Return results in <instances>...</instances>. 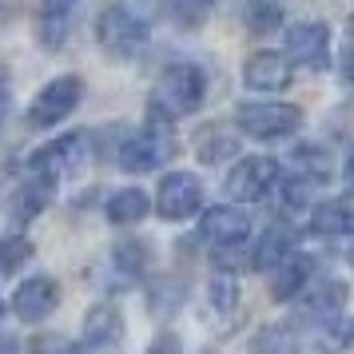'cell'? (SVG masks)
<instances>
[{
	"label": "cell",
	"instance_id": "obj_22",
	"mask_svg": "<svg viewBox=\"0 0 354 354\" xmlns=\"http://www.w3.org/2000/svg\"><path fill=\"white\" fill-rule=\"evenodd\" d=\"M247 354H299V335L274 322V326H263L255 338H251V351Z\"/></svg>",
	"mask_w": 354,
	"mask_h": 354
},
{
	"label": "cell",
	"instance_id": "obj_23",
	"mask_svg": "<svg viewBox=\"0 0 354 354\" xmlns=\"http://www.w3.org/2000/svg\"><path fill=\"white\" fill-rule=\"evenodd\" d=\"M243 24H247L251 32H274V28H283V8H279L274 0H247Z\"/></svg>",
	"mask_w": 354,
	"mask_h": 354
},
{
	"label": "cell",
	"instance_id": "obj_18",
	"mask_svg": "<svg viewBox=\"0 0 354 354\" xmlns=\"http://www.w3.org/2000/svg\"><path fill=\"white\" fill-rule=\"evenodd\" d=\"M147 211H151V199H147L144 187H124V192H115L112 199H108V219L120 223V227L147 219Z\"/></svg>",
	"mask_w": 354,
	"mask_h": 354
},
{
	"label": "cell",
	"instance_id": "obj_20",
	"mask_svg": "<svg viewBox=\"0 0 354 354\" xmlns=\"http://www.w3.org/2000/svg\"><path fill=\"white\" fill-rule=\"evenodd\" d=\"M315 338H319V351H322V354L346 351V346H354V319H346V315L319 319V330H315Z\"/></svg>",
	"mask_w": 354,
	"mask_h": 354
},
{
	"label": "cell",
	"instance_id": "obj_2",
	"mask_svg": "<svg viewBox=\"0 0 354 354\" xmlns=\"http://www.w3.org/2000/svg\"><path fill=\"white\" fill-rule=\"evenodd\" d=\"M96 40L104 44V52H112L115 60H128L151 40L144 17H136L128 4H108L96 20Z\"/></svg>",
	"mask_w": 354,
	"mask_h": 354
},
{
	"label": "cell",
	"instance_id": "obj_12",
	"mask_svg": "<svg viewBox=\"0 0 354 354\" xmlns=\"http://www.w3.org/2000/svg\"><path fill=\"white\" fill-rule=\"evenodd\" d=\"M290 72H295V68L287 64L283 52H255V56H247V64H243V80H247L251 92H283L290 84Z\"/></svg>",
	"mask_w": 354,
	"mask_h": 354
},
{
	"label": "cell",
	"instance_id": "obj_33",
	"mask_svg": "<svg viewBox=\"0 0 354 354\" xmlns=\"http://www.w3.org/2000/svg\"><path fill=\"white\" fill-rule=\"evenodd\" d=\"M151 354H179V342H176V338H156Z\"/></svg>",
	"mask_w": 354,
	"mask_h": 354
},
{
	"label": "cell",
	"instance_id": "obj_9",
	"mask_svg": "<svg viewBox=\"0 0 354 354\" xmlns=\"http://www.w3.org/2000/svg\"><path fill=\"white\" fill-rule=\"evenodd\" d=\"M56 306H60V287H56V279H48V274L20 283L17 295H12V315H17L20 322L48 319Z\"/></svg>",
	"mask_w": 354,
	"mask_h": 354
},
{
	"label": "cell",
	"instance_id": "obj_8",
	"mask_svg": "<svg viewBox=\"0 0 354 354\" xmlns=\"http://www.w3.org/2000/svg\"><path fill=\"white\" fill-rule=\"evenodd\" d=\"M160 215L163 219H171V223H183V219H192L199 203H203V183L199 176L192 171H167L160 183Z\"/></svg>",
	"mask_w": 354,
	"mask_h": 354
},
{
	"label": "cell",
	"instance_id": "obj_11",
	"mask_svg": "<svg viewBox=\"0 0 354 354\" xmlns=\"http://www.w3.org/2000/svg\"><path fill=\"white\" fill-rule=\"evenodd\" d=\"M203 235H207L215 247H243L247 235H251V215L243 207H231V203H219L203 215Z\"/></svg>",
	"mask_w": 354,
	"mask_h": 354
},
{
	"label": "cell",
	"instance_id": "obj_30",
	"mask_svg": "<svg viewBox=\"0 0 354 354\" xmlns=\"http://www.w3.org/2000/svg\"><path fill=\"white\" fill-rule=\"evenodd\" d=\"M310 192H315V183H306V179L290 176L287 183H283V207H306Z\"/></svg>",
	"mask_w": 354,
	"mask_h": 354
},
{
	"label": "cell",
	"instance_id": "obj_36",
	"mask_svg": "<svg viewBox=\"0 0 354 354\" xmlns=\"http://www.w3.org/2000/svg\"><path fill=\"white\" fill-rule=\"evenodd\" d=\"M351 32H354V12H351Z\"/></svg>",
	"mask_w": 354,
	"mask_h": 354
},
{
	"label": "cell",
	"instance_id": "obj_7",
	"mask_svg": "<svg viewBox=\"0 0 354 354\" xmlns=\"http://www.w3.org/2000/svg\"><path fill=\"white\" fill-rule=\"evenodd\" d=\"M287 64H299L306 72H322L330 64V28L319 20H299L287 28Z\"/></svg>",
	"mask_w": 354,
	"mask_h": 354
},
{
	"label": "cell",
	"instance_id": "obj_3",
	"mask_svg": "<svg viewBox=\"0 0 354 354\" xmlns=\"http://www.w3.org/2000/svg\"><path fill=\"white\" fill-rule=\"evenodd\" d=\"M176 156V140L163 124H147V128L124 136V144L115 147V163L131 171V176H144V171H156Z\"/></svg>",
	"mask_w": 354,
	"mask_h": 354
},
{
	"label": "cell",
	"instance_id": "obj_16",
	"mask_svg": "<svg viewBox=\"0 0 354 354\" xmlns=\"http://www.w3.org/2000/svg\"><path fill=\"white\" fill-rule=\"evenodd\" d=\"M310 231L338 239V235H354V199H326L310 211Z\"/></svg>",
	"mask_w": 354,
	"mask_h": 354
},
{
	"label": "cell",
	"instance_id": "obj_19",
	"mask_svg": "<svg viewBox=\"0 0 354 354\" xmlns=\"http://www.w3.org/2000/svg\"><path fill=\"white\" fill-rule=\"evenodd\" d=\"M290 176H299L306 179V183H326L330 179V156L322 151V147L315 144H303V147H295V160H290Z\"/></svg>",
	"mask_w": 354,
	"mask_h": 354
},
{
	"label": "cell",
	"instance_id": "obj_34",
	"mask_svg": "<svg viewBox=\"0 0 354 354\" xmlns=\"http://www.w3.org/2000/svg\"><path fill=\"white\" fill-rule=\"evenodd\" d=\"M4 112H8V72L0 68V120H4Z\"/></svg>",
	"mask_w": 354,
	"mask_h": 354
},
{
	"label": "cell",
	"instance_id": "obj_14",
	"mask_svg": "<svg viewBox=\"0 0 354 354\" xmlns=\"http://www.w3.org/2000/svg\"><path fill=\"white\" fill-rule=\"evenodd\" d=\"M315 283V263L299 251H290L279 267H274V283H271V295L279 303H290V299H299L306 287Z\"/></svg>",
	"mask_w": 354,
	"mask_h": 354
},
{
	"label": "cell",
	"instance_id": "obj_21",
	"mask_svg": "<svg viewBox=\"0 0 354 354\" xmlns=\"http://www.w3.org/2000/svg\"><path fill=\"white\" fill-rule=\"evenodd\" d=\"M52 179H44V176H32L24 187H20V195H17V215H20V223H28V219H36L40 211L52 203Z\"/></svg>",
	"mask_w": 354,
	"mask_h": 354
},
{
	"label": "cell",
	"instance_id": "obj_27",
	"mask_svg": "<svg viewBox=\"0 0 354 354\" xmlns=\"http://www.w3.org/2000/svg\"><path fill=\"white\" fill-rule=\"evenodd\" d=\"M115 271H124V279H140L147 271V247H136V243H120L115 247Z\"/></svg>",
	"mask_w": 354,
	"mask_h": 354
},
{
	"label": "cell",
	"instance_id": "obj_10",
	"mask_svg": "<svg viewBox=\"0 0 354 354\" xmlns=\"http://www.w3.org/2000/svg\"><path fill=\"white\" fill-rule=\"evenodd\" d=\"M120 342H124V319H120V310L108 303H100L88 310V319H84V351L88 354H115L120 351Z\"/></svg>",
	"mask_w": 354,
	"mask_h": 354
},
{
	"label": "cell",
	"instance_id": "obj_25",
	"mask_svg": "<svg viewBox=\"0 0 354 354\" xmlns=\"http://www.w3.org/2000/svg\"><path fill=\"white\" fill-rule=\"evenodd\" d=\"M207 295L219 315H235V306H239V283H235V274H215Z\"/></svg>",
	"mask_w": 354,
	"mask_h": 354
},
{
	"label": "cell",
	"instance_id": "obj_1",
	"mask_svg": "<svg viewBox=\"0 0 354 354\" xmlns=\"http://www.w3.org/2000/svg\"><path fill=\"white\" fill-rule=\"evenodd\" d=\"M207 96V76L199 64H179L163 68L160 84H156V112H167V115H192Z\"/></svg>",
	"mask_w": 354,
	"mask_h": 354
},
{
	"label": "cell",
	"instance_id": "obj_29",
	"mask_svg": "<svg viewBox=\"0 0 354 354\" xmlns=\"http://www.w3.org/2000/svg\"><path fill=\"white\" fill-rule=\"evenodd\" d=\"M32 354H88V351H84L80 342L64 338V335H44V338L32 342Z\"/></svg>",
	"mask_w": 354,
	"mask_h": 354
},
{
	"label": "cell",
	"instance_id": "obj_5",
	"mask_svg": "<svg viewBox=\"0 0 354 354\" xmlns=\"http://www.w3.org/2000/svg\"><path fill=\"white\" fill-rule=\"evenodd\" d=\"M243 136H255V140H283L295 136L303 128V108L295 104H274V100H259V104H243L235 112Z\"/></svg>",
	"mask_w": 354,
	"mask_h": 354
},
{
	"label": "cell",
	"instance_id": "obj_6",
	"mask_svg": "<svg viewBox=\"0 0 354 354\" xmlns=\"http://www.w3.org/2000/svg\"><path fill=\"white\" fill-rule=\"evenodd\" d=\"M274 187H279V163L271 156H247V160H239L227 171V183H223L227 199H235V203H263Z\"/></svg>",
	"mask_w": 354,
	"mask_h": 354
},
{
	"label": "cell",
	"instance_id": "obj_28",
	"mask_svg": "<svg viewBox=\"0 0 354 354\" xmlns=\"http://www.w3.org/2000/svg\"><path fill=\"white\" fill-rule=\"evenodd\" d=\"M211 8H215V0H171V17L183 28H199L211 17Z\"/></svg>",
	"mask_w": 354,
	"mask_h": 354
},
{
	"label": "cell",
	"instance_id": "obj_15",
	"mask_svg": "<svg viewBox=\"0 0 354 354\" xmlns=\"http://www.w3.org/2000/svg\"><path fill=\"white\" fill-rule=\"evenodd\" d=\"M346 283L342 279H319L299 295V310H306L310 319H330V315H342L346 306Z\"/></svg>",
	"mask_w": 354,
	"mask_h": 354
},
{
	"label": "cell",
	"instance_id": "obj_37",
	"mask_svg": "<svg viewBox=\"0 0 354 354\" xmlns=\"http://www.w3.org/2000/svg\"><path fill=\"white\" fill-rule=\"evenodd\" d=\"M0 319H4V303H0Z\"/></svg>",
	"mask_w": 354,
	"mask_h": 354
},
{
	"label": "cell",
	"instance_id": "obj_24",
	"mask_svg": "<svg viewBox=\"0 0 354 354\" xmlns=\"http://www.w3.org/2000/svg\"><path fill=\"white\" fill-rule=\"evenodd\" d=\"M28 259H32V243L24 239V235L0 239V279H8V274L17 271L20 263H28Z\"/></svg>",
	"mask_w": 354,
	"mask_h": 354
},
{
	"label": "cell",
	"instance_id": "obj_35",
	"mask_svg": "<svg viewBox=\"0 0 354 354\" xmlns=\"http://www.w3.org/2000/svg\"><path fill=\"white\" fill-rule=\"evenodd\" d=\"M342 176H346V187H354V151H351V160H346V167H342Z\"/></svg>",
	"mask_w": 354,
	"mask_h": 354
},
{
	"label": "cell",
	"instance_id": "obj_31",
	"mask_svg": "<svg viewBox=\"0 0 354 354\" xmlns=\"http://www.w3.org/2000/svg\"><path fill=\"white\" fill-rule=\"evenodd\" d=\"M72 8H76V0H40V17L44 20H68Z\"/></svg>",
	"mask_w": 354,
	"mask_h": 354
},
{
	"label": "cell",
	"instance_id": "obj_13",
	"mask_svg": "<svg viewBox=\"0 0 354 354\" xmlns=\"http://www.w3.org/2000/svg\"><path fill=\"white\" fill-rule=\"evenodd\" d=\"M80 151H84V136H64V140H56V144H48V147H40V151H32V171L56 183L60 176L76 171V163H80Z\"/></svg>",
	"mask_w": 354,
	"mask_h": 354
},
{
	"label": "cell",
	"instance_id": "obj_17",
	"mask_svg": "<svg viewBox=\"0 0 354 354\" xmlns=\"http://www.w3.org/2000/svg\"><path fill=\"white\" fill-rule=\"evenodd\" d=\"M290 251H295L290 231L283 223H274V227H267V231H263V239L255 243V251H251V267H255V271H274Z\"/></svg>",
	"mask_w": 354,
	"mask_h": 354
},
{
	"label": "cell",
	"instance_id": "obj_26",
	"mask_svg": "<svg viewBox=\"0 0 354 354\" xmlns=\"http://www.w3.org/2000/svg\"><path fill=\"white\" fill-rule=\"evenodd\" d=\"M235 151H239V144H235L231 131H223V128H211V131L199 136V156H203L207 163L223 160V156H235Z\"/></svg>",
	"mask_w": 354,
	"mask_h": 354
},
{
	"label": "cell",
	"instance_id": "obj_32",
	"mask_svg": "<svg viewBox=\"0 0 354 354\" xmlns=\"http://www.w3.org/2000/svg\"><path fill=\"white\" fill-rule=\"evenodd\" d=\"M342 84H346V88L354 92V48L342 56Z\"/></svg>",
	"mask_w": 354,
	"mask_h": 354
},
{
	"label": "cell",
	"instance_id": "obj_4",
	"mask_svg": "<svg viewBox=\"0 0 354 354\" xmlns=\"http://www.w3.org/2000/svg\"><path fill=\"white\" fill-rule=\"evenodd\" d=\"M80 100H84L80 76H56V80H48L36 92V100L24 112V124L28 128H56V124H64L68 115L80 108Z\"/></svg>",
	"mask_w": 354,
	"mask_h": 354
}]
</instances>
